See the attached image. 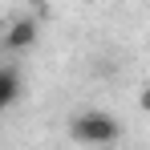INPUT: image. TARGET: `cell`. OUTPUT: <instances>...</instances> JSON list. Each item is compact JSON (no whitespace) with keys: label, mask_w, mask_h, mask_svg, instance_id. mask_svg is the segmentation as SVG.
<instances>
[{"label":"cell","mask_w":150,"mask_h":150,"mask_svg":"<svg viewBox=\"0 0 150 150\" xmlns=\"http://www.w3.org/2000/svg\"><path fill=\"white\" fill-rule=\"evenodd\" d=\"M69 134H73L77 142H85V146H114L122 138V126L105 110H85V114H77L73 122H69Z\"/></svg>","instance_id":"6da1fadb"},{"label":"cell","mask_w":150,"mask_h":150,"mask_svg":"<svg viewBox=\"0 0 150 150\" xmlns=\"http://www.w3.org/2000/svg\"><path fill=\"white\" fill-rule=\"evenodd\" d=\"M33 41H37V21H33V16H21V21H12V25H8V33H4V45H8L12 53L28 49Z\"/></svg>","instance_id":"7a4b0ae2"},{"label":"cell","mask_w":150,"mask_h":150,"mask_svg":"<svg viewBox=\"0 0 150 150\" xmlns=\"http://www.w3.org/2000/svg\"><path fill=\"white\" fill-rule=\"evenodd\" d=\"M16 98H21V73L8 69V65H0V114H4Z\"/></svg>","instance_id":"3957f363"},{"label":"cell","mask_w":150,"mask_h":150,"mask_svg":"<svg viewBox=\"0 0 150 150\" xmlns=\"http://www.w3.org/2000/svg\"><path fill=\"white\" fill-rule=\"evenodd\" d=\"M138 105H142V110L150 114V85H142V93H138Z\"/></svg>","instance_id":"277c9868"}]
</instances>
